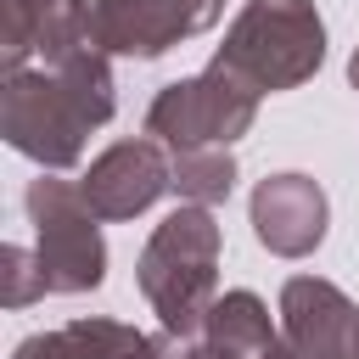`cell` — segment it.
<instances>
[{
	"mask_svg": "<svg viewBox=\"0 0 359 359\" xmlns=\"http://www.w3.org/2000/svg\"><path fill=\"white\" fill-rule=\"evenodd\" d=\"M90 17L107 56L151 62L180 39L208 34L224 17V0H90Z\"/></svg>",
	"mask_w": 359,
	"mask_h": 359,
	"instance_id": "6",
	"label": "cell"
},
{
	"mask_svg": "<svg viewBox=\"0 0 359 359\" xmlns=\"http://www.w3.org/2000/svg\"><path fill=\"white\" fill-rule=\"evenodd\" d=\"M213 62L258 95L297 90L325 62V22L314 0H247L224 28V45L213 50Z\"/></svg>",
	"mask_w": 359,
	"mask_h": 359,
	"instance_id": "3",
	"label": "cell"
},
{
	"mask_svg": "<svg viewBox=\"0 0 359 359\" xmlns=\"http://www.w3.org/2000/svg\"><path fill=\"white\" fill-rule=\"evenodd\" d=\"M129 325L118 320H67L56 331H34L17 342L11 359H118Z\"/></svg>",
	"mask_w": 359,
	"mask_h": 359,
	"instance_id": "10",
	"label": "cell"
},
{
	"mask_svg": "<svg viewBox=\"0 0 359 359\" xmlns=\"http://www.w3.org/2000/svg\"><path fill=\"white\" fill-rule=\"evenodd\" d=\"M39 297H50L45 292V275H39V258L28 247H17V241L0 247V303L6 309H28Z\"/></svg>",
	"mask_w": 359,
	"mask_h": 359,
	"instance_id": "12",
	"label": "cell"
},
{
	"mask_svg": "<svg viewBox=\"0 0 359 359\" xmlns=\"http://www.w3.org/2000/svg\"><path fill=\"white\" fill-rule=\"evenodd\" d=\"M219 247H224L219 219L202 202L174 208L146 236L135 280H140V297L151 303L168 342H185V337L202 331V320H208V309L219 297Z\"/></svg>",
	"mask_w": 359,
	"mask_h": 359,
	"instance_id": "2",
	"label": "cell"
},
{
	"mask_svg": "<svg viewBox=\"0 0 359 359\" xmlns=\"http://www.w3.org/2000/svg\"><path fill=\"white\" fill-rule=\"evenodd\" d=\"M348 84H353V90H359V50H353V56H348Z\"/></svg>",
	"mask_w": 359,
	"mask_h": 359,
	"instance_id": "15",
	"label": "cell"
},
{
	"mask_svg": "<svg viewBox=\"0 0 359 359\" xmlns=\"http://www.w3.org/2000/svg\"><path fill=\"white\" fill-rule=\"evenodd\" d=\"M348 359H359V331H353V348H348Z\"/></svg>",
	"mask_w": 359,
	"mask_h": 359,
	"instance_id": "16",
	"label": "cell"
},
{
	"mask_svg": "<svg viewBox=\"0 0 359 359\" xmlns=\"http://www.w3.org/2000/svg\"><path fill=\"white\" fill-rule=\"evenodd\" d=\"M22 208L34 224V258H39L45 292L50 297L95 292L107 280V241H101V213L84 202V185L39 168V180H28L22 191Z\"/></svg>",
	"mask_w": 359,
	"mask_h": 359,
	"instance_id": "4",
	"label": "cell"
},
{
	"mask_svg": "<svg viewBox=\"0 0 359 359\" xmlns=\"http://www.w3.org/2000/svg\"><path fill=\"white\" fill-rule=\"evenodd\" d=\"M174 191L185 202H202V208L224 202L236 191V157H230V146H185V151H174Z\"/></svg>",
	"mask_w": 359,
	"mask_h": 359,
	"instance_id": "11",
	"label": "cell"
},
{
	"mask_svg": "<svg viewBox=\"0 0 359 359\" xmlns=\"http://www.w3.org/2000/svg\"><path fill=\"white\" fill-rule=\"evenodd\" d=\"M258 118V90H247L236 73L208 62L191 79H174L146 107V135H157L168 151L185 146H236Z\"/></svg>",
	"mask_w": 359,
	"mask_h": 359,
	"instance_id": "5",
	"label": "cell"
},
{
	"mask_svg": "<svg viewBox=\"0 0 359 359\" xmlns=\"http://www.w3.org/2000/svg\"><path fill=\"white\" fill-rule=\"evenodd\" d=\"M112 62L95 45L62 56V62H28L11 67L0 84V135L11 151H22L39 168H73L90 129L112 118Z\"/></svg>",
	"mask_w": 359,
	"mask_h": 359,
	"instance_id": "1",
	"label": "cell"
},
{
	"mask_svg": "<svg viewBox=\"0 0 359 359\" xmlns=\"http://www.w3.org/2000/svg\"><path fill=\"white\" fill-rule=\"evenodd\" d=\"M118 359H168V337H146V331H135V325H129V337H123Z\"/></svg>",
	"mask_w": 359,
	"mask_h": 359,
	"instance_id": "13",
	"label": "cell"
},
{
	"mask_svg": "<svg viewBox=\"0 0 359 359\" xmlns=\"http://www.w3.org/2000/svg\"><path fill=\"white\" fill-rule=\"evenodd\" d=\"M252 236L264 252L275 258H309L320 241H325V224H331V202L320 191V180L309 174H269L252 185Z\"/></svg>",
	"mask_w": 359,
	"mask_h": 359,
	"instance_id": "8",
	"label": "cell"
},
{
	"mask_svg": "<svg viewBox=\"0 0 359 359\" xmlns=\"http://www.w3.org/2000/svg\"><path fill=\"white\" fill-rule=\"evenodd\" d=\"M359 331V303L320 280V275H292L280 286V342L292 359H348Z\"/></svg>",
	"mask_w": 359,
	"mask_h": 359,
	"instance_id": "9",
	"label": "cell"
},
{
	"mask_svg": "<svg viewBox=\"0 0 359 359\" xmlns=\"http://www.w3.org/2000/svg\"><path fill=\"white\" fill-rule=\"evenodd\" d=\"M84 202L101 213V219H135L146 213L163 191H174V157L163 151L157 135H140V140H118L107 146L90 168H84Z\"/></svg>",
	"mask_w": 359,
	"mask_h": 359,
	"instance_id": "7",
	"label": "cell"
},
{
	"mask_svg": "<svg viewBox=\"0 0 359 359\" xmlns=\"http://www.w3.org/2000/svg\"><path fill=\"white\" fill-rule=\"evenodd\" d=\"M247 359H292V353H286V342H275V348H264V353H247Z\"/></svg>",
	"mask_w": 359,
	"mask_h": 359,
	"instance_id": "14",
	"label": "cell"
}]
</instances>
